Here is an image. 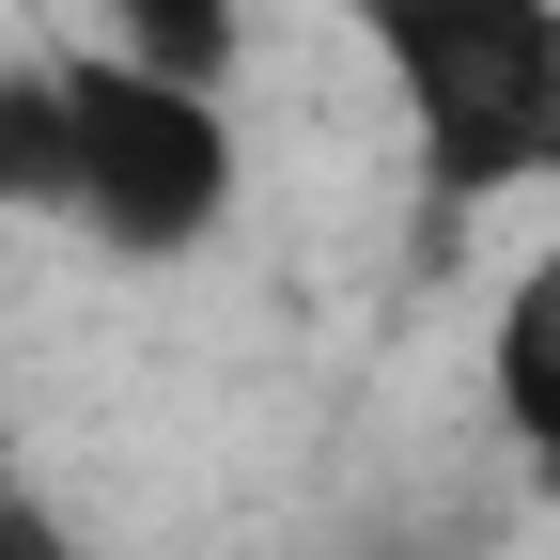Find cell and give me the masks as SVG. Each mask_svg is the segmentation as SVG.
Wrapping results in <instances>:
<instances>
[{
    "mask_svg": "<svg viewBox=\"0 0 560 560\" xmlns=\"http://www.w3.org/2000/svg\"><path fill=\"white\" fill-rule=\"evenodd\" d=\"M374 32L420 125V187L482 219L514 187H560V0H342Z\"/></svg>",
    "mask_w": 560,
    "mask_h": 560,
    "instance_id": "obj_1",
    "label": "cell"
},
{
    "mask_svg": "<svg viewBox=\"0 0 560 560\" xmlns=\"http://www.w3.org/2000/svg\"><path fill=\"white\" fill-rule=\"evenodd\" d=\"M62 109H79V219L125 265H187L234 219V125H219V94L156 79V62H125V47H62Z\"/></svg>",
    "mask_w": 560,
    "mask_h": 560,
    "instance_id": "obj_2",
    "label": "cell"
},
{
    "mask_svg": "<svg viewBox=\"0 0 560 560\" xmlns=\"http://www.w3.org/2000/svg\"><path fill=\"white\" fill-rule=\"evenodd\" d=\"M482 389H499V436H514V467L560 499V234L514 265L499 327H482Z\"/></svg>",
    "mask_w": 560,
    "mask_h": 560,
    "instance_id": "obj_3",
    "label": "cell"
},
{
    "mask_svg": "<svg viewBox=\"0 0 560 560\" xmlns=\"http://www.w3.org/2000/svg\"><path fill=\"white\" fill-rule=\"evenodd\" d=\"M0 219H79V109H62V47L0 62Z\"/></svg>",
    "mask_w": 560,
    "mask_h": 560,
    "instance_id": "obj_4",
    "label": "cell"
},
{
    "mask_svg": "<svg viewBox=\"0 0 560 560\" xmlns=\"http://www.w3.org/2000/svg\"><path fill=\"white\" fill-rule=\"evenodd\" d=\"M94 32H109L125 62H156V79H187V94H219L234 47H249L234 0H94Z\"/></svg>",
    "mask_w": 560,
    "mask_h": 560,
    "instance_id": "obj_5",
    "label": "cell"
},
{
    "mask_svg": "<svg viewBox=\"0 0 560 560\" xmlns=\"http://www.w3.org/2000/svg\"><path fill=\"white\" fill-rule=\"evenodd\" d=\"M0 560H94V545H79V529H62L47 499H0Z\"/></svg>",
    "mask_w": 560,
    "mask_h": 560,
    "instance_id": "obj_6",
    "label": "cell"
}]
</instances>
